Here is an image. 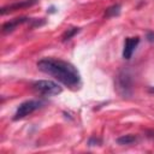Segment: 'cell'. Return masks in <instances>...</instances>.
Returning a JSON list of instances; mask_svg holds the SVG:
<instances>
[{"instance_id":"1","label":"cell","mask_w":154,"mask_h":154,"mask_svg":"<svg viewBox=\"0 0 154 154\" xmlns=\"http://www.w3.org/2000/svg\"><path fill=\"white\" fill-rule=\"evenodd\" d=\"M40 71L54 77L58 82L66 87H77L81 82V75L78 70L69 61L55 59V58H43L37 63Z\"/></svg>"},{"instance_id":"2","label":"cell","mask_w":154,"mask_h":154,"mask_svg":"<svg viewBox=\"0 0 154 154\" xmlns=\"http://www.w3.org/2000/svg\"><path fill=\"white\" fill-rule=\"evenodd\" d=\"M34 90H36L38 94L45 95V96H54L61 93V87L53 81L49 79H40L32 83Z\"/></svg>"},{"instance_id":"3","label":"cell","mask_w":154,"mask_h":154,"mask_svg":"<svg viewBox=\"0 0 154 154\" xmlns=\"http://www.w3.org/2000/svg\"><path fill=\"white\" fill-rule=\"evenodd\" d=\"M40 107H41V101H38V100H28V101H24L16 109L14 116H13V120L23 119L24 117L31 114L32 112H35Z\"/></svg>"},{"instance_id":"4","label":"cell","mask_w":154,"mask_h":154,"mask_svg":"<svg viewBox=\"0 0 154 154\" xmlns=\"http://www.w3.org/2000/svg\"><path fill=\"white\" fill-rule=\"evenodd\" d=\"M117 89L124 96L130 95L131 79H130V75L126 71H123L118 75V77H117Z\"/></svg>"},{"instance_id":"5","label":"cell","mask_w":154,"mask_h":154,"mask_svg":"<svg viewBox=\"0 0 154 154\" xmlns=\"http://www.w3.org/2000/svg\"><path fill=\"white\" fill-rule=\"evenodd\" d=\"M140 43V37H126L125 42H124V48H123V58L129 60L132 55V53L135 52L136 47Z\"/></svg>"},{"instance_id":"6","label":"cell","mask_w":154,"mask_h":154,"mask_svg":"<svg viewBox=\"0 0 154 154\" xmlns=\"http://www.w3.org/2000/svg\"><path fill=\"white\" fill-rule=\"evenodd\" d=\"M38 0H22V1H17L14 4H11V5H7V6H4L1 8V14H6V13H10V12H13V11H17V10H22V8H25V7H30L32 5H35Z\"/></svg>"},{"instance_id":"7","label":"cell","mask_w":154,"mask_h":154,"mask_svg":"<svg viewBox=\"0 0 154 154\" xmlns=\"http://www.w3.org/2000/svg\"><path fill=\"white\" fill-rule=\"evenodd\" d=\"M29 20H30V18L23 17V18H16V19H12V20H10V22H6V23L2 25V32H4V34L11 32V31H13V30L16 29V26H18L19 24H23V23L29 22Z\"/></svg>"},{"instance_id":"8","label":"cell","mask_w":154,"mask_h":154,"mask_svg":"<svg viewBox=\"0 0 154 154\" xmlns=\"http://www.w3.org/2000/svg\"><path fill=\"white\" fill-rule=\"evenodd\" d=\"M136 141H137V137L134 136V135H124V136L117 138V142L119 144H122V146H124V144H131V143H135Z\"/></svg>"},{"instance_id":"9","label":"cell","mask_w":154,"mask_h":154,"mask_svg":"<svg viewBox=\"0 0 154 154\" xmlns=\"http://www.w3.org/2000/svg\"><path fill=\"white\" fill-rule=\"evenodd\" d=\"M120 10H122V6L120 5H113L111 7H108L105 12V17H114V16H118L120 13Z\"/></svg>"},{"instance_id":"10","label":"cell","mask_w":154,"mask_h":154,"mask_svg":"<svg viewBox=\"0 0 154 154\" xmlns=\"http://www.w3.org/2000/svg\"><path fill=\"white\" fill-rule=\"evenodd\" d=\"M78 31H79V28H71V29H67V30L64 32V35H63V41L70 40V38H71L72 36H75Z\"/></svg>"},{"instance_id":"11","label":"cell","mask_w":154,"mask_h":154,"mask_svg":"<svg viewBox=\"0 0 154 154\" xmlns=\"http://www.w3.org/2000/svg\"><path fill=\"white\" fill-rule=\"evenodd\" d=\"M148 40L149 41H153L154 40V34H148Z\"/></svg>"},{"instance_id":"12","label":"cell","mask_w":154,"mask_h":154,"mask_svg":"<svg viewBox=\"0 0 154 154\" xmlns=\"http://www.w3.org/2000/svg\"><path fill=\"white\" fill-rule=\"evenodd\" d=\"M150 138H153L154 140V131H149V135H148Z\"/></svg>"},{"instance_id":"13","label":"cell","mask_w":154,"mask_h":154,"mask_svg":"<svg viewBox=\"0 0 154 154\" xmlns=\"http://www.w3.org/2000/svg\"><path fill=\"white\" fill-rule=\"evenodd\" d=\"M149 91H150V93H154V87H152V88L149 89Z\"/></svg>"}]
</instances>
